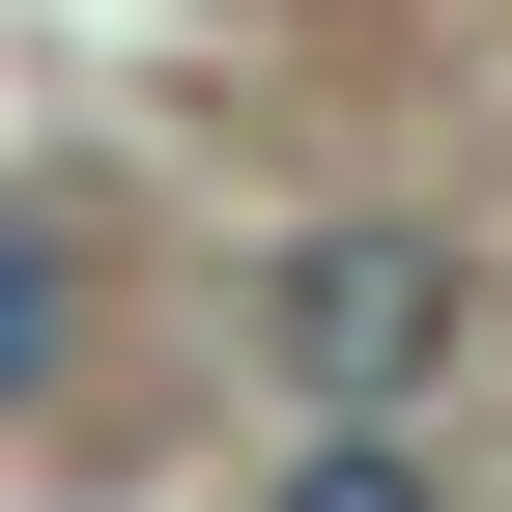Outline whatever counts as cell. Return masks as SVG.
Returning <instances> with one entry per match:
<instances>
[{"instance_id":"cell-1","label":"cell","mask_w":512,"mask_h":512,"mask_svg":"<svg viewBox=\"0 0 512 512\" xmlns=\"http://www.w3.org/2000/svg\"><path fill=\"white\" fill-rule=\"evenodd\" d=\"M456 342H484V256L399 228V200H370V228H285V285H256V370H285L313 427H399Z\"/></svg>"},{"instance_id":"cell-2","label":"cell","mask_w":512,"mask_h":512,"mask_svg":"<svg viewBox=\"0 0 512 512\" xmlns=\"http://www.w3.org/2000/svg\"><path fill=\"white\" fill-rule=\"evenodd\" d=\"M57 342H86V256H57L29 200H0V399H29V370H57Z\"/></svg>"},{"instance_id":"cell-3","label":"cell","mask_w":512,"mask_h":512,"mask_svg":"<svg viewBox=\"0 0 512 512\" xmlns=\"http://www.w3.org/2000/svg\"><path fill=\"white\" fill-rule=\"evenodd\" d=\"M256 512H427V456H399V427H313V456L256 484Z\"/></svg>"}]
</instances>
